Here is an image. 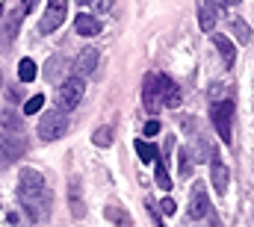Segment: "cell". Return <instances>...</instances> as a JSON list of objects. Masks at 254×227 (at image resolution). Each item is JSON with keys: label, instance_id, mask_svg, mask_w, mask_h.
I'll return each mask as SVG.
<instances>
[{"label": "cell", "instance_id": "ba28073f", "mask_svg": "<svg viewBox=\"0 0 254 227\" xmlns=\"http://www.w3.org/2000/svg\"><path fill=\"white\" fill-rule=\"evenodd\" d=\"M65 15H68V3H65V0H54V3L45 9V15H42L39 30H42L45 36H48V33H54V30L65 21Z\"/></svg>", "mask_w": 254, "mask_h": 227}, {"label": "cell", "instance_id": "e0dca14e", "mask_svg": "<svg viewBox=\"0 0 254 227\" xmlns=\"http://www.w3.org/2000/svg\"><path fill=\"white\" fill-rule=\"evenodd\" d=\"M154 166H157V171H154V177H157V186H160L163 192H169V189H172V177H169V171H166V163L157 157V160H154Z\"/></svg>", "mask_w": 254, "mask_h": 227}, {"label": "cell", "instance_id": "8992f818", "mask_svg": "<svg viewBox=\"0 0 254 227\" xmlns=\"http://www.w3.org/2000/svg\"><path fill=\"white\" fill-rule=\"evenodd\" d=\"M24 148H27L24 139L9 136V133H0V169H6V166H12L15 160H21Z\"/></svg>", "mask_w": 254, "mask_h": 227}, {"label": "cell", "instance_id": "3957f363", "mask_svg": "<svg viewBox=\"0 0 254 227\" xmlns=\"http://www.w3.org/2000/svg\"><path fill=\"white\" fill-rule=\"evenodd\" d=\"M210 121H213V127L219 130L222 142H231V121H234V101H231V98L213 101V104H210Z\"/></svg>", "mask_w": 254, "mask_h": 227}, {"label": "cell", "instance_id": "ac0fdd59", "mask_svg": "<svg viewBox=\"0 0 254 227\" xmlns=\"http://www.w3.org/2000/svg\"><path fill=\"white\" fill-rule=\"evenodd\" d=\"M18 77H21L24 83H33V80H36V62H33V59H21V62H18Z\"/></svg>", "mask_w": 254, "mask_h": 227}, {"label": "cell", "instance_id": "ffe728a7", "mask_svg": "<svg viewBox=\"0 0 254 227\" xmlns=\"http://www.w3.org/2000/svg\"><path fill=\"white\" fill-rule=\"evenodd\" d=\"M42 107H45V95H33L27 104H24V115H36L42 113Z\"/></svg>", "mask_w": 254, "mask_h": 227}, {"label": "cell", "instance_id": "44dd1931", "mask_svg": "<svg viewBox=\"0 0 254 227\" xmlns=\"http://www.w3.org/2000/svg\"><path fill=\"white\" fill-rule=\"evenodd\" d=\"M71 210L77 219H83V204H80V195H77V183L71 180Z\"/></svg>", "mask_w": 254, "mask_h": 227}, {"label": "cell", "instance_id": "30bf717a", "mask_svg": "<svg viewBox=\"0 0 254 227\" xmlns=\"http://www.w3.org/2000/svg\"><path fill=\"white\" fill-rule=\"evenodd\" d=\"M98 68V48H83L80 51V57L74 59V74L83 80L86 74H92Z\"/></svg>", "mask_w": 254, "mask_h": 227}, {"label": "cell", "instance_id": "484cf974", "mask_svg": "<svg viewBox=\"0 0 254 227\" xmlns=\"http://www.w3.org/2000/svg\"><path fill=\"white\" fill-rule=\"evenodd\" d=\"M3 121H6V124H9V127H18V118H15V115H6V118H3Z\"/></svg>", "mask_w": 254, "mask_h": 227}, {"label": "cell", "instance_id": "5bb4252c", "mask_svg": "<svg viewBox=\"0 0 254 227\" xmlns=\"http://www.w3.org/2000/svg\"><path fill=\"white\" fill-rule=\"evenodd\" d=\"M213 45L219 48V54H222V62H225V68H231V65H234V57H237V48H234V45H231V42H228V39H225L222 33H216V36H213Z\"/></svg>", "mask_w": 254, "mask_h": 227}, {"label": "cell", "instance_id": "603a6c76", "mask_svg": "<svg viewBox=\"0 0 254 227\" xmlns=\"http://www.w3.org/2000/svg\"><path fill=\"white\" fill-rule=\"evenodd\" d=\"M175 210H178V204H175L172 198H163V201H160V213H163V216H172Z\"/></svg>", "mask_w": 254, "mask_h": 227}, {"label": "cell", "instance_id": "6da1fadb", "mask_svg": "<svg viewBox=\"0 0 254 227\" xmlns=\"http://www.w3.org/2000/svg\"><path fill=\"white\" fill-rule=\"evenodd\" d=\"M18 198L21 204L27 207V216L33 222H45L51 216V195L45 189V177L36 169H24L21 171V180H18Z\"/></svg>", "mask_w": 254, "mask_h": 227}, {"label": "cell", "instance_id": "5b68a950", "mask_svg": "<svg viewBox=\"0 0 254 227\" xmlns=\"http://www.w3.org/2000/svg\"><path fill=\"white\" fill-rule=\"evenodd\" d=\"M68 133V118L65 113H48L42 121H39V139L45 142H57Z\"/></svg>", "mask_w": 254, "mask_h": 227}, {"label": "cell", "instance_id": "d4e9b609", "mask_svg": "<svg viewBox=\"0 0 254 227\" xmlns=\"http://www.w3.org/2000/svg\"><path fill=\"white\" fill-rule=\"evenodd\" d=\"M145 204H148V207H151V213H154V216H151V219H154V225H157V227H166V225H163V219L157 216V210H154V201H145Z\"/></svg>", "mask_w": 254, "mask_h": 227}, {"label": "cell", "instance_id": "d6986e66", "mask_svg": "<svg viewBox=\"0 0 254 227\" xmlns=\"http://www.w3.org/2000/svg\"><path fill=\"white\" fill-rule=\"evenodd\" d=\"M92 142H95L98 148H110V145H113V127H98L95 136H92Z\"/></svg>", "mask_w": 254, "mask_h": 227}, {"label": "cell", "instance_id": "4fadbf2b", "mask_svg": "<svg viewBox=\"0 0 254 227\" xmlns=\"http://www.w3.org/2000/svg\"><path fill=\"white\" fill-rule=\"evenodd\" d=\"M74 30H77L80 36H98V33H101V21L83 12V15L74 18Z\"/></svg>", "mask_w": 254, "mask_h": 227}, {"label": "cell", "instance_id": "9a60e30c", "mask_svg": "<svg viewBox=\"0 0 254 227\" xmlns=\"http://www.w3.org/2000/svg\"><path fill=\"white\" fill-rule=\"evenodd\" d=\"M107 219H110L113 225H119V227H133L130 213H127L125 207H116V204H110V207H107Z\"/></svg>", "mask_w": 254, "mask_h": 227}, {"label": "cell", "instance_id": "277c9868", "mask_svg": "<svg viewBox=\"0 0 254 227\" xmlns=\"http://www.w3.org/2000/svg\"><path fill=\"white\" fill-rule=\"evenodd\" d=\"M83 95H86V83L80 80V77H68L63 86H60V113H71V110H77L80 107V101H83Z\"/></svg>", "mask_w": 254, "mask_h": 227}, {"label": "cell", "instance_id": "2e32d148", "mask_svg": "<svg viewBox=\"0 0 254 227\" xmlns=\"http://www.w3.org/2000/svg\"><path fill=\"white\" fill-rule=\"evenodd\" d=\"M133 145H136V154H139V160H145V163H154V160L160 157V154H157V145H148L145 139H136Z\"/></svg>", "mask_w": 254, "mask_h": 227}, {"label": "cell", "instance_id": "cb8c5ba5", "mask_svg": "<svg viewBox=\"0 0 254 227\" xmlns=\"http://www.w3.org/2000/svg\"><path fill=\"white\" fill-rule=\"evenodd\" d=\"M160 133V121H148L145 124V136H157Z\"/></svg>", "mask_w": 254, "mask_h": 227}, {"label": "cell", "instance_id": "7402d4cb", "mask_svg": "<svg viewBox=\"0 0 254 227\" xmlns=\"http://www.w3.org/2000/svg\"><path fill=\"white\" fill-rule=\"evenodd\" d=\"M234 33L240 36V42H249V39H252V33H249L246 21H234Z\"/></svg>", "mask_w": 254, "mask_h": 227}, {"label": "cell", "instance_id": "7c38bea8", "mask_svg": "<svg viewBox=\"0 0 254 227\" xmlns=\"http://www.w3.org/2000/svg\"><path fill=\"white\" fill-rule=\"evenodd\" d=\"M219 12H222V6H216V3H210V0L198 6V24H201L204 33H213V27H216V21H219Z\"/></svg>", "mask_w": 254, "mask_h": 227}, {"label": "cell", "instance_id": "9c48e42d", "mask_svg": "<svg viewBox=\"0 0 254 227\" xmlns=\"http://www.w3.org/2000/svg\"><path fill=\"white\" fill-rule=\"evenodd\" d=\"M27 12H30V3H21V6L9 15V21H6L3 30H0V48H9V45H12V39L18 36V27H21V21H24Z\"/></svg>", "mask_w": 254, "mask_h": 227}, {"label": "cell", "instance_id": "8fae6325", "mask_svg": "<svg viewBox=\"0 0 254 227\" xmlns=\"http://www.w3.org/2000/svg\"><path fill=\"white\" fill-rule=\"evenodd\" d=\"M210 180L216 186V195H225L228 192V166L219 160V154L210 160Z\"/></svg>", "mask_w": 254, "mask_h": 227}, {"label": "cell", "instance_id": "52a82bcc", "mask_svg": "<svg viewBox=\"0 0 254 227\" xmlns=\"http://www.w3.org/2000/svg\"><path fill=\"white\" fill-rule=\"evenodd\" d=\"M210 216V198H207V189L204 183H195L190 195V219L192 222H204Z\"/></svg>", "mask_w": 254, "mask_h": 227}, {"label": "cell", "instance_id": "7a4b0ae2", "mask_svg": "<svg viewBox=\"0 0 254 227\" xmlns=\"http://www.w3.org/2000/svg\"><path fill=\"white\" fill-rule=\"evenodd\" d=\"M142 104L148 113H160L163 107H178L181 89L169 74H148L145 86H142Z\"/></svg>", "mask_w": 254, "mask_h": 227}]
</instances>
